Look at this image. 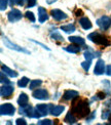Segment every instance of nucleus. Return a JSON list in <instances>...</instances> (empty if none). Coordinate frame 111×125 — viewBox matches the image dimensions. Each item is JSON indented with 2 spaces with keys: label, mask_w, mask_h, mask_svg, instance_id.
I'll return each mask as SVG.
<instances>
[{
  "label": "nucleus",
  "mask_w": 111,
  "mask_h": 125,
  "mask_svg": "<svg viewBox=\"0 0 111 125\" xmlns=\"http://www.w3.org/2000/svg\"><path fill=\"white\" fill-rule=\"evenodd\" d=\"M72 112L78 118H84L89 115V107L86 100H80L77 102H73Z\"/></svg>",
  "instance_id": "obj_1"
},
{
  "label": "nucleus",
  "mask_w": 111,
  "mask_h": 125,
  "mask_svg": "<svg viewBox=\"0 0 111 125\" xmlns=\"http://www.w3.org/2000/svg\"><path fill=\"white\" fill-rule=\"evenodd\" d=\"M87 39L91 40L92 42L98 44V45L104 46V47H106V46H109V45H110V41L107 39L106 36H104V35L100 34V33H98V32H93V33H91V34L87 36Z\"/></svg>",
  "instance_id": "obj_2"
},
{
  "label": "nucleus",
  "mask_w": 111,
  "mask_h": 125,
  "mask_svg": "<svg viewBox=\"0 0 111 125\" xmlns=\"http://www.w3.org/2000/svg\"><path fill=\"white\" fill-rule=\"evenodd\" d=\"M20 113L23 114V115H25V116L29 117V118H40L39 115H38V113H37V111H36V108L34 109L30 105L21 107L20 108Z\"/></svg>",
  "instance_id": "obj_3"
},
{
  "label": "nucleus",
  "mask_w": 111,
  "mask_h": 125,
  "mask_svg": "<svg viewBox=\"0 0 111 125\" xmlns=\"http://www.w3.org/2000/svg\"><path fill=\"white\" fill-rule=\"evenodd\" d=\"M2 39H3V43H4V45L6 46L7 48L12 49V50H15V51H19V52H23V53L30 54V51H29V50H27V49H25V48H23V47H21V46L17 45V44L12 43V41H10L7 37H4V36H2Z\"/></svg>",
  "instance_id": "obj_4"
},
{
  "label": "nucleus",
  "mask_w": 111,
  "mask_h": 125,
  "mask_svg": "<svg viewBox=\"0 0 111 125\" xmlns=\"http://www.w3.org/2000/svg\"><path fill=\"white\" fill-rule=\"evenodd\" d=\"M52 107L54 106L51 104H49V105H46V104H39V105L36 106V111L38 113L39 117H43V116H46L49 113H50Z\"/></svg>",
  "instance_id": "obj_5"
},
{
  "label": "nucleus",
  "mask_w": 111,
  "mask_h": 125,
  "mask_svg": "<svg viewBox=\"0 0 111 125\" xmlns=\"http://www.w3.org/2000/svg\"><path fill=\"white\" fill-rule=\"evenodd\" d=\"M97 25L100 27L101 30H108L111 26V19L107 15H103V17L99 18L97 20Z\"/></svg>",
  "instance_id": "obj_6"
},
{
  "label": "nucleus",
  "mask_w": 111,
  "mask_h": 125,
  "mask_svg": "<svg viewBox=\"0 0 111 125\" xmlns=\"http://www.w3.org/2000/svg\"><path fill=\"white\" fill-rule=\"evenodd\" d=\"M15 112L14 107L12 105V104H3L0 107V114L1 115H8V116H12Z\"/></svg>",
  "instance_id": "obj_7"
},
{
  "label": "nucleus",
  "mask_w": 111,
  "mask_h": 125,
  "mask_svg": "<svg viewBox=\"0 0 111 125\" xmlns=\"http://www.w3.org/2000/svg\"><path fill=\"white\" fill-rule=\"evenodd\" d=\"M23 18L22 12L19 9H12L7 14V19L10 23H15Z\"/></svg>",
  "instance_id": "obj_8"
},
{
  "label": "nucleus",
  "mask_w": 111,
  "mask_h": 125,
  "mask_svg": "<svg viewBox=\"0 0 111 125\" xmlns=\"http://www.w3.org/2000/svg\"><path fill=\"white\" fill-rule=\"evenodd\" d=\"M13 90H14V88L12 85L5 84V85H2L1 88H0V94H1L2 97L8 98L13 93Z\"/></svg>",
  "instance_id": "obj_9"
},
{
  "label": "nucleus",
  "mask_w": 111,
  "mask_h": 125,
  "mask_svg": "<svg viewBox=\"0 0 111 125\" xmlns=\"http://www.w3.org/2000/svg\"><path fill=\"white\" fill-rule=\"evenodd\" d=\"M50 14H51V17L54 18L56 21H58V22L65 21V20L68 19V15L64 11L60 10V9H51L50 10Z\"/></svg>",
  "instance_id": "obj_10"
},
{
  "label": "nucleus",
  "mask_w": 111,
  "mask_h": 125,
  "mask_svg": "<svg viewBox=\"0 0 111 125\" xmlns=\"http://www.w3.org/2000/svg\"><path fill=\"white\" fill-rule=\"evenodd\" d=\"M32 96L34 98H37V100H47L49 98V92L46 91V89H37L33 92Z\"/></svg>",
  "instance_id": "obj_11"
},
{
  "label": "nucleus",
  "mask_w": 111,
  "mask_h": 125,
  "mask_svg": "<svg viewBox=\"0 0 111 125\" xmlns=\"http://www.w3.org/2000/svg\"><path fill=\"white\" fill-rule=\"evenodd\" d=\"M105 72V62L103 60H99L96 62V67H95L94 73L95 75H102Z\"/></svg>",
  "instance_id": "obj_12"
},
{
  "label": "nucleus",
  "mask_w": 111,
  "mask_h": 125,
  "mask_svg": "<svg viewBox=\"0 0 111 125\" xmlns=\"http://www.w3.org/2000/svg\"><path fill=\"white\" fill-rule=\"evenodd\" d=\"M1 71L5 73V75H7V76L12 77V78H15V77H18V76H19L18 72H15V71L12 70L10 68H8L7 66H5L4 64H1Z\"/></svg>",
  "instance_id": "obj_13"
},
{
  "label": "nucleus",
  "mask_w": 111,
  "mask_h": 125,
  "mask_svg": "<svg viewBox=\"0 0 111 125\" xmlns=\"http://www.w3.org/2000/svg\"><path fill=\"white\" fill-rule=\"evenodd\" d=\"M79 93L75 90H66L64 92V94H63V98L66 101H71V100H74V98H76L78 96Z\"/></svg>",
  "instance_id": "obj_14"
},
{
  "label": "nucleus",
  "mask_w": 111,
  "mask_h": 125,
  "mask_svg": "<svg viewBox=\"0 0 111 125\" xmlns=\"http://www.w3.org/2000/svg\"><path fill=\"white\" fill-rule=\"evenodd\" d=\"M38 20L39 23H44L45 21L49 20V14L46 12V9L43 7H38Z\"/></svg>",
  "instance_id": "obj_15"
},
{
  "label": "nucleus",
  "mask_w": 111,
  "mask_h": 125,
  "mask_svg": "<svg viewBox=\"0 0 111 125\" xmlns=\"http://www.w3.org/2000/svg\"><path fill=\"white\" fill-rule=\"evenodd\" d=\"M69 41L73 44H76V45H79V46H83L86 44V40L81 37H77V36H70L69 38Z\"/></svg>",
  "instance_id": "obj_16"
},
{
  "label": "nucleus",
  "mask_w": 111,
  "mask_h": 125,
  "mask_svg": "<svg viewBox=\"0 0 111 125\" xmlns=\"http://www.w3.org/2000/svg\"><path fill=\"white\" fill-rule=\"evenodd\" d=\"M28 102H29V97L26 93L22 92L20 94L19 98H18V104L20 105V107H24V106H27L28 105Z\"/></svg>",
  "instance_id": "obj_17"
},
{
  "label": "nucleus",
  "mask_w": 111,
  "mask_h": 125,
  "mask_svg": "<svg viewBox=\"0 0 111 125\" xmlns=\"http://www.w3.org/2000/svg\"><path fill=\"white\" fill-rule=\"evenodd\" d=\"M79 24H80V26L84 30H89L93 27L91 21H89L87 18H81L80 20H79Z\"/></svg>",
  "instance_id": "obj_18"
},
{
  "label": "nucleus",
  "mask_w": 111,
  "mask_h": 125,
  "mask_svg": "<svg viewBox=\"0 0 111 125\" xmlns=\"http://www.w3.org/2000/svg\"><path fill=\"white\" fill-rule=\"evenodd\" d=\"M64 121H65L66 123H68V124H74V123H76L77 119H76V117H75V114H74L72 111H70V112L66 115Z\"/></svg>",
  "instance_id": "obj_19"
},
{
  "label": "nucleus",
  "mask_w": 111,
  "mask_h": 125,
  "mask_svg": "<svg viewBox=\"0 0 111 125\" xmlns=\"http://www.w3.org/2000/svg\"><path fill=\"white\" fill-rule=\"evenodd\" d=\"M64 110H65V107L64 106H55V107H52L51 111H50V114H51L52 116H56L57 117V116H60Z\"/></svg>",
  "instance_id": "obj_20"
},
{
  "label": "nucleus",
  "mask_w": 111,
  "mask_h": 125,
  "mask_svg": "<svg viewBox=\"0 0 111 125\" xmlns=\"http://www.w3.org/2000/svg\"><path fill=\"white\" fill-rule=\"evenodd\" d=\"M64 49L66 51H68V52H70V53H78L79 51H80V46L72 43V45L67 46V47H65Z\"/></svg>",
  "instance_id": "obj_21"
},
{
  "label": "nucleus",
  "mask_w": 111,
  "mask_h": 125,
  "mask_svg": "<svg viewBox=\"0 0 111 125\" xmlns=\"http://www.w3.org/2000/svg\"><path fill=\"white\" fill-rule=\"evenodd\" d=\"M99 54L100 53H95V52H93V51H91V50H86L84 51V53H83V55H84V58H86V60H87V61H93V59L94 58H96V56H99Z\"/></svg>",
  "instance_id": "obj_22"
},
{
  "label": "nucleus",
  "mask_w": 111,
  "mask_h": 125,
  "mask_svg": "<svg viewBox=\"0 0 111 125\" xmlns=\"http://www.w3.org/2000/svg\"><path fill=\"white\" fill-rule=\"evenodd\" d=\"M61 30L64 31L65 33H72L75 31V26L72 25V24H69V25H65V26H62L61 27Z\"/></svg>",
  "instance_id": "obj_23"
},
{
  "label": "nucleus",
  "mask_w": 111,
  "mask_h": 125,
  "mask_svg": "<svg viewBox=\"0 0 111 125\" xmlns=\"http://www.w3.org/2000/svg\"><path fill=\"white\" fill-rule=\"evenodd\" d=\"M50 38L54 40H58V41H64V38L62 37L61 34L58 31H54V32L50 33Z\"/></svg>",
  "instance_id": "obj_24"
},
{
  "label": "nucleus",
  "mask_w": 111,
  "mask_h": 125,
  "mask_svg": "<svg viewBox=\"0 0 111 125\" xmlns=\"http://www.w3.org/2000/svg\"><path fill=\"white\" fill-rule=\"evenodd\" d=\"M42 84V81L39 80V79H37V80H32L30 82V86L29 88L30 89H34V88H37L38 86H40Z\"/></svg>",
  "instance_id": "obj_25"
},
{
  "label": "nucleus",
  "mask_w": 111,
  "mask_h": 125,
  "mask_svg": "<svg viewBox=\"0 0 111 125\" xmlns=\"http://www.w3.org/2000/svg\"><path fill=\"white\" fill-rule=\"evenodd\" d=\"M28 83H29V79H28V78L27 77H22V79L19 80L18 85L20 87H26V86L28 85Z\"/></svg>",
  "instance_id": "obj_26"
},
{
  "label": "nucleus",
  "mask_w": 111,
  "mask_h": 125,
  "mask_svg": "<svg viewBox=\"0 0 111 125\" xmlns=\"http://www.w3.org/2000/svg\"><path fill=\"white\" fill-rule=\"evenodd\" d=\"M91 65H92V61H87V60H86L84 62H81V67L83 68V70H84V71H86V72H88L89 68H91Z\"/></svg>",
  "instance_id": "obj_27"
},
{
  "label": "nucleus",
  "mask_w": 111,
  "mask_h": 125,
  "mask_svg": "<svg viewBox=\"0 0 111 125\" xmlns=\"http://www.w3.org/2000/svg\"><path fill=\"white\" fill-rule=\"evenodd\" d=\"M25 17L27 18L31 23H35L36 19H35V15H34V13H33V12H31V11H27V12L25 13Z\"/></svg>",
  "instance_id": "obj_28"
},
{
  "label": "nucleus",
  "mask_w": 111,
  "mask_h": 125,
  "mask_svg": "<svg viewBox=\"0 0 111 125\" xmlns=\"http://www.w3.org/2000/svg\"><path fill=\"white\" fill-rule=\"evenodd\" d=\"M5 74H4V72H2L1 71V75H0V81H1V83L2 84H10V81L8 80V78L6 77V76H4Z\"/></svg>",
  "instance_id": "obj_29"
},
{
  "label": "nucleus",
  "mask_w": 111,
  "mask_h": 125,
  "mask_svg": "<svg viewBox=\"0 0 111 125\" xmlns=\"http://www.w3.org/2000/svg\"><path fill=\"white\" fill-rule=\"evenodd\" d=\"M8 5V0H0V9L2 10H5Z\"/></svg>",
  "instance_id": "obj_30"
},
{
  "label": "nucleus",
  "mask_w": 111,
  "mask_h": 125,
  "mask_svg": "<svg viewBox=\"0 0 111 125\" xmlns=\"http://www.w3.org/2000/svg\"><path fill=\"white\" fill-rule=\"evenodd\" d=\"M25 1H27V0H12V1H10V5L13 6L14 4H18L20 6H23L25 4Z\"/></svg>",
  "instance_id": "obj_31"
},
{
  "label": "nucleus",
  "mask_w": 111,
  "mask_h": 125,
  "mask_svg": "<svg viewBox=\"0 0 111 125\" xmlns=\"http://www.w3.org/2000/svg\"><path fill=\"white\" fill-rule=\"evenodd\" d=\"M106 94H107L106 92L100 91V92H98L97 94H96V98H98V100H104V98L106 97Z\"/></svg>",
  "instance_id": "obj_32"
},
{
  "label": "nucleus",
  "mask_w": 111,
  "mask_h": 125,
  "mask_svg": "<svg viewBox=\"0 0 111 125\" xmlns=\"http://www.w3.org/2000/svg\"><path fill=\"white\" fill-rule=\"evenodd\" d=\"M37 124H39V125H50V124H52V121L49 120V119H45V120L38 121Z\"/></svg>",
  "instance_id": "obj_33"
},
{
  "label": "nucleus",
  "mask_w": 111,
  "mask_h": 125,
  "mask_svg": "<svg viewBox=\"0 0 111 125\" xmlns=\"http://www.w3.org/2000/svg\"><path fill=\"white\" fill-rule=\"evenodd\" d=\"M30 41H31V42H33V43H35V44H38V45H40L41 46V47L42 48H44V49H46V50H50L49 47H47V46L46 45H44V44H42L41 42H38V41H36V40H33V39H29Z\"/></svg>",
  "instance_id": "obj_34"
},
{
  "label": "nucleus",
  "mask_w": 111,
  "mask_h": 125,
  "mask_svg": "<svg viewBox=\"0 0 111 125\" xmlns=\"http://www.w3.org/2000/svg\"><path fill=\"white\" fill-rule=\"evenodd\" d=\"M111 112V109L110 111H103V114H102V119H104V120H106V119H109V116H110V113Z\"/></svg>",
  "instance_id": "obj_35"
},
{
  "label": "nucleus",
  "mask_w": 111,
  "mask_h": 125,
  "mask_svg": "<svg viewBox=\"0 0 111 125\" xmlns=\"http://www.w3.org/2000/svg\"><path fill=\"white\" fill-rule=\"evenodd\" d=\"M96 117V112H93V113H89V115L86 118V122H91L94 120V118Z\"/></svg>",
  "instance_id": "obj_36"
},
{
  "label": "nucleus",
  "mask_w": 111,
  "mask_h": 125,
  "mask_svg": "<svg viewBox=\"0 0 111 125\" xmlns=\"http://www.w3.org/2000/svg\"><path fill=\"white\" fill-rule=\"evenodd\" d=\"M15 123H17V125H26V124H27V122H26V120H25L24 118H19V119H17Z\"/></svg>",
  "instance_id": "obj_37"
},
{
  "label": "nucleus",
  "mask_w": 111,
  "mask_h": 125,
  "mask_svg": "<svg viewBox=\"0 0 111 125\" xmlns=\"http://www.w3.org/2000/svg\"><path fill=\"white\" fill-rule=\"evenodd\" d=\"M36 5V0H27V7H33Z\"/></svg>",
  "instance_id": "obj_38"
},
{
  "label": "nucleus",
  "mask_w": 111,
  "mask_h": 125,
  "mask_svg": "<svg viewBox=\"0 0 111 125\" xmlns=\"http://www.w3.org/2000/svg\"><path fill=\"white\" fill-rule=\"evenodd\" d=\"M82 14H83V11H82L81 9H77L76 11H75V15H76V17H81Z\"/></svg>",
  "instance_id": "obj_39"
},
{
  "label": "nucleus",
  "mask_w": 111,
  "mask_h": 125,
  "mask_svg": "<svg viewBox=\"0 0 111 125\" xmlns=\"http://www.w3.org/2000/svg\"><path fill=\"white\" fill-rule=\"evenodd\" d=\"M106 74L108 76H111V65L107 66V68H106Z\"/></svg>",
  "instance_id": "obj_40"
}]
</instances>
